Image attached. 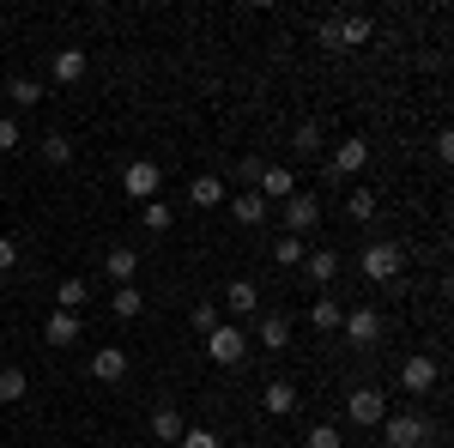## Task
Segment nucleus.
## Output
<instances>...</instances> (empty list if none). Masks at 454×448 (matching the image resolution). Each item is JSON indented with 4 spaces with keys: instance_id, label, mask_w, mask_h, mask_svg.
I'll return each instance as SVG.
<instances>
[{
    "instance_id": "f257e3e1",
    "label": "nucleus",
    "mask_w": 454,
    "mask_h": 448,
    "mask_svg": "<svg viewBox=\"0 0 454 448\" xmlns=\"http://www.w3.org/2000/svg\"><path fill=\"white\" fill-rule=\"evenodd\" d=\"M207 358L218 364V370H237V364L248 358V334L237 327V321H218V327L207 334Z\"/></svg>"
},
{
    "instance_id": "f03ea898",
    "label": "nucleus",
    "mask_w": 454,
    "mask_h": 448,
    "mask_svg": "<svg viewBox=\"0 0 454 448\" xmlns=\"http://www.w3.org/2000/svg\"><path fill=\"white\" fill-rule=\"evenodd\" d=\"M400 273H406V248L400 242H364V279L370 285H387Z\"/></svg>"
},
{
    "instance_id": "7ed1b4c3",
    "label": "nucleus",
    "mask_w": 454,
    "mask_h": 448,
    "mask_svg": "<svg viewBox=\"0 0 454 448\" xmlns=\"http://www.w3.org/2000/svg\"><path fill=\"white\" fill-rule=\"evenodd\" d=\"M430 436H436V430H430V418H419V413H387L382 418V443L387 448H424Z\"/></svg>"
},
{
    "instance_id": "20e7f679",
    "label": "nucleus",
    "mask_w": 454,
    "mask_h": 448,
    "mask_svg": "<svg viewBox=\"0 0 454 448\" xmlns=\"http://www.w3.org/2000/svg\"><path fill=\"white\" fill-rule=\"evenodd\" d=\"M121 188H128V200H158V188H164V170L152 164V158H128L121 164Z\"/></svg>"
},
{
    "instance_id": "39448f33",
    "label": "nucleus",
    "mask_w": 454,
    "mask_h": 448,
    "mask_svg": "<svg viewBox=\"0 0 454 448\" xmlns=\"http://www.w3.org/2000/svg\"><path fill=\"white\" fill-rule=\"evenodd\" d=\"M346 418L357 424V430H382V418H387L382 388H351L346 394Z\"/></svg>"
},
{
    "instance_id": "423d86ee",
    "label": "nucleus",
    "mask_w": 454,
    "mask_h": 448,
    "mask_svg": "<svg viewBox=\"0 0 454 448\" xmlns=\"http://www.w3.org/2000/svg\"><path fill=\"white\" fill-rule=\"evenodd\" d=\"M315 224H321V194H303V188H297V194L285 200V237H309Z\"/></svg>"
},
{
    "instance_id": "0eeeda50",
    "label": "nucleus",
    "mask_w": 454,
    "mask_h": 448,
    "mask_svg": "<svg viewBox=\"0 0 454 448\" xmlns=\"http://www.w3.org/2000/svg\"><path fill=\"white\" fill-rule=\"evenodd\" d=\"M436 376H442V370H436V358H424V351H412V358L400 364V388H406V394H430Z\"/></svg>"
},
{
    "instance_id": "6e6552de",
    "label": "nucleus",
    "mask_w": 454,
    "mask_h": 448,
    "mask_svg": "<svg viewBox=\"0 0 454 448\" xmlns=\"http://www.w3.org/2000/svg\"><path fill=\"white\" fill-rule=\"evenodd\" d=\"M340 334H346L351 345H376V340H382V315H376V310H346Z\"/></svg>"
},
{
    "instance_id": "1a4fd4ad",
    "label": "nucleus",
    "mask_w": 454,
    "mask_h": 448,
    "mask_svg": "<svg viewBox=\"0 0 454 448\" xmlns=\"http://www.w3.org/2000/svg\"><path fill=\"white\" fill-rule=\"evenodd\" d=\"M254 194H261V200H291V194H297L291 164H267V170H261V182H254Z\"/></svg>"
},
{
    "instance_id": "9d476101",
    "label": "nucleus",
    "mask_w": 454,
    "mask_h": 448,
    "mask_svg": "<svg viewBox=\"0 0 454 448\" xmlns=\"http://www.w3.org/2000/svg\"><path fill=\"white\" fill-rule=\"evenodd\" d=\"M261 406H267V418H291V413H297V381L273 376L267 388H261Z\"/></svg>"
},
{
    "instance_id": "9b49d317",
    "label": "nucleus",
    "mask_w": 454,
    "mask_h": 448,
    "mask_svg": "<svg viewBox=\"0 0 454 448\" xmlns=\"http://www.w3.org/2000/svg\"><path fill=\"white\" fill-rule=\"evenodd\" d=\"M104 273L115 279V285H134V273H140V248H128V242H115L104 255Z\"/></svg>"
},
{
    "instance_id": "f8f14e48",
    "label": "nucleus",
    "mask_w": 454,
    "mask_h": 448,
    "mask_svg": "<svg viewBox=\"0 0 454 448\" xmlns=\"http://www.w3.org/2000/svg\"><path fill=\"white\" fill-rule=\"evenodd\" d=\"M182 430H188V424H182L176 406H158V413H152V448H176V443H182Z\"/></svg>"
},
{
    "instance_id": "ddd939ff",
    "label": "nucleus",
    "mask_w": 454,
    "mask_h": 448,
    "mask_svg": "<svg viewBox=\"0 0 454 448\" xmlns=\"http://www.w3.org/2000/svg\"><path fill=\"white\" fill-rule=\"evenodd\" d=\"M370 164V139H340L333 145V176H357Z\"/></svg>"
},
{
    "instance_id": "4468645a",
    "label": "nucleus",
    "mask_w": 454,
    "mask_h": 448,
    "mask_svg": "<svg viewBox=\"0 0 454 448\" xmlns=\"http://www.w3.org/2000/svg\"><path fill=\"white\" fill-rule=\"evenodd\" d=\"M224 310H231V315H254V310H261V285L231 279V285H224Z\"/></svg>"
},
{
    "instance_id": "2eb2a0df",
    "label": "nucleus",
    "mask_w": 454,
    "mask_h": 448,
    "mask_svg": "<svg viewBox=\"0 0 454 448\" xmlns=\"http://www.w3.org/2000/svg\"><path fill=\"white\" fill-rule=\"evenodd\" d=\"M91 376L98 381H128V351H121V345H104V351L91 358Z\"/></svg>"
},
{
    "instance_id": "dca6fc26",
    "label": "nucleus",
    "mask_w": 454,
    "mask_h": 448,
    "mask_svg": "<svg viewBox=\"0 0 454 448\" xmlns=\"http://www.w3.org/2000/svg\"><path fill=\"white\" fill-rule=\"evenodd\" d=\"M231 218H237V224H248V231H254V224H261V218H267V200H261V194H254V188H243V194H231Z\"/></svg>"
},
{
    "instance_id": "f3484780",
    "label": "nucleus",
    "mask_w": 454,
    "mask_h": 448,
    "mask_svg": "<svg viewBox=\"0 0 454 448\" xmlns=\"http://www.w3.org/2000/svg\"><path fill=\"white\" fill-rule=\"evenodd\" d=\"M188 200H194V207H224V176H194V182H188Z\"/></svg>"
},
{
    "instance_id": "a211bd4d",
    "label": "nucleus",
    "mask_w": 454,
    "mask_h": 448,
    "mask_svg": "<svg viewBox=\"0 0 454 448\" xmlns=\"http://www.w3.org/2000/svg\"><path fill=\"white\" fill-rule=\"evenodd\" d=\"M55 303H61L67 315H85V303H91V285H85V279H61V285H55Z\"/></svg>"
},
{
    "instance_id": "6ab92c4d",
    "label": "nucleus",
    "mask_w": 454,
    "mask_h": 448,
    "mask_svg": "<svg viewBox=\"0 0 454 448\" xmlns=\"http://www.w3.org/2000/svg\"><path fill=\"white\" fill-rule=\"evenodd\" d=\"M309 321H315V334H340V321H346V310H340V303H333V297L321 291V297L309 303Z\"/></svg>"
},
{
    "instance_id": "aec40b11",
    "label": "nucleus",
    "mask_w": 454,
    "mask_h": 448,
    "mask_svg": "<svg viewBox=\"0 0 454 448\" xmlns=\"http://www.w3.org/2000/svg\"><path fill=\"white\" fill-rule=\"evenodd\" d=\"M303 267H309L315 285H333V279H340V255H333V248H309V255H303Z\"/></svg>"
},
{
    "instance_id": "412c9836",
    "label": "nucleus",
    "mask_w": 454,
    "mask_h": 448,
    "mask_svg": "<svg viewBox=\"0 0 454 448\" xmlns=\"http://www.w3.org/2000/svg\"><path fill=\"white\" fill-rule=\"evenodd\" d=\"M370 31H376V25H370L364 12H340V49H364Z\"/></svg>"
},
{
    "instance_id": "4be33fe9",
    "label": "nucleus",
    "mask_w": 454,
    "mask_h": 448,
    "mask_svg": "<svg viewBox=\"0 0 454 448\" xmlns=\"http://www.w3.org/2000/svg\"><path fill=\"white\" fill-rule=\"evenodd\" d=\"M43 340H49V345H73V340H79V315L55 310L49 321H43Z\"/></svg>"
},
{
    "instance_id": "5701e85b",
    "label": "nucleus",
    "mask_w": 454,
    "mask_h": 448,
    "mask_svg": "<svg viewBox=\"0 0 454 448\" xmlns=\"http://www.w3.org/2000/svg\"><path fill=\"white\" fill-rule=\"evenodd\" d=\"M55 79H61V85H79V79H85V49H55Z\"/></svg>"
},
{
    "instance_id": "b1692460",
    "label": "nucleus",
    "mask_w": 454,
    "mask_h": 448,
    "mask_svg": "<svg viewBox=\"0 0 454 448\" xmlns=\"http://www.w3.org/2000/svg\"><path fill=\"white\" fill-rule=\"evenodd\" d=\"M36 152H43V164H55V170L73 164V139L67 134H43V139H36Z\"/></svg>"
},
{
    "instance_id": "393cba45",
    "label": "nucleus",
    "mask_w": 454,
    "mask_h": 448,
    "mask_svg": "<svg viewBox=\"0 0 454 448\" xmlns=\"http://www.w3.org/2000/svg\"><path fill=\"white\" fill-rule=\"evenodd\" d=\"M254 340L267 345V351H285V345H291V321H285V315H267V321H261V334H254Z\"/></svg>"
},
{
    "instance_id": "a878e982",
    "label": "nucleus",
    "mask_w": 454,
    "mask_h": 448,
    "mask_svg": "<svg viewBox=\"0 0 454 448\" xmlns=\"http://www.w3.org/2000/svg\"><path fill=\"white\" fill-rule=\"evenodd\" d=\"M25 394H31V381H25V370H12V364H6V370H0V406H19Z\"/></svg>"
},
{
    "instance_id": "bb28decb",
    "label": "nucleus",
    "mask_w": 454,
    "mask_h": 448,
    "mask_svg": "<svg viewBox=\"0 0 454 448\" xmlns=\"http://www.w3.org/2000/svg\"><path fill=\"white\" fill-rule=\"evenodd\" d=\"M6 98H12L19 109H36V104H43V79H25V73H19V79L6 85Z\"/></svg>"
},
{
    "instance_id": "cd10ccee",
    "label": "nucleus",
    "mask_w": 454,
    "mask_h": 448,
    "mask_svg": "<svg viewBox=\"0 0 454 448\" xmlns=\"http://www.w3.org/2000/svg\"><path fill=\"white\" fill-rule=\"evenodd\" d=\"M109 310L121 315V321H134V315L145 310V297H140V291H134V285H115V297H109Z\"/></svg>"
},
{
    "instance_id": "c85d7f7f",
    "label": "nucleus",
    "mask_w": 454,
    "mask_h": 448,
    "mask_svg": "<svg viewBox=\"0 0 454 448\" xmlns=\"http://www.w3.org/2000/svg\"><path fill=\"white\" fill-rule=\"evenodd\" d=\"M303 255H309V242H303V237H279V242H273V261H279V267H303Z\"/></svg>"
},
{
    "instance_id": "c756f323",
    "label": "nucleus",
    "mask_w": 454,
    "mask_h": 448,
    "mask_svg": "<svg viewBox=\"0 0 454 448\" xmlns=\"http://www.w3.org/2000/svg\"><path fill=\"white\" fill-rule=\"evenodd\" d=\"M170 218H176V212L164 207V200H145V212H140V224L152 231V237H164V231H170Z\"/></svg>"
},
{
    "instance_id": "7c9ffc66",
    "label": "nucleus",
    "mask_w": 454,
    "mask_h": 448,
    "mask_svg": "<svg viewBox=\"0 0 454 448\" xmlns=\"http://www.w3.org/2000/svg\"><path fill=\"white\" fill-rule=\"evenodd\" d=\"M346 212L357 218V224H370V218H376V194H370V188H357V194L346 200Z\"/></svg>"
},
{
    "instance_id": "2f4dec72",
    "label": "nucleus",
    "mask_w": 454,
    "mask_h": 448,
    "mask_svg": "<svg viewBox=\"0 0 454 448\" xmlns=\"http://www.w3.org/2000/svg\"><path fill=\"white\" fill-rule=\"evenodd\" d=\"M303 448H346V436H340V424H315Z\"/></svg>"
},
{
    "instance_id": "473e14b6",
    "label": "nucleus",
    "mask_w": 454,
    "mask_h": 448,
    "mask_svg": "<svg viewBox=\"0 0 454 448\" xmlns=\"http://www.w3.org/2000/svg\"><path fill=\"white\" fill-rule=\"evenodd\" d=\"M291 145H297V152H309V158H321V128H315V122H303V128L291 134Z\"/></svg>"
},
{
    "instance_id": "72a5a7b5",
    "label": "nucleus",
    "mask_w": 454,
    "mask_h": 448,
    "mask_svg": "<svg viewBox=\"0 0 454 448\" xmlns=\"http://www.w3.org/2000/svg\"><path fill=\"white\" fill-rule=\"evenodd\" d=\"M315 49L340 55V19H321V25H315Z\"/></svg>"
},
{
    "instance_id": "f704fd0d",
    "label": "nucleus",
    "mask_w": 454,
    "mask_h": 448,
    "mask_svg": "<svg viewBox=\"0 0 454 448\" xmlns=\"http://www.w3.org/2000/svg\"><path fill=\"white\" fill-rule=\"evenodd\" d=\"M188 321H194V327H200V334H212V327H218V303H212V297H200V303H194V315H188Z\"/></svg>"
},
{
    "instance_id": "c9c22d12",
    "label": "nucleus",
    "mask_w": 454,
    "mask_h": 448,
    "mask_svg": "<svg viewBox=\"0 0 454 448\" xmlns=\"http://www.w3.org/2000/svg\"><path fill=\"white\" fill-rule=\"evenodd\" d=\"M19 145H25L19 122H12V115H0V158H6V152H19Z\"/></svg>"
},
{
    "instance_id": "e433bc0d",
    "label": "nucleus",
    "mask_w": 454,
    "mask_h": 448,
    "mask_svg": "<svg viewBox=\"0 0 454 448\" xmlns=\"http://www.w3.org/2000/svg\"><path fill=\"white\" fill-rule=\"evenodd\" d=\"M261 170H267L261 158H243V164H237V182H243V188H254V182H261Z\"/></svg>"
},
{
    "instance_id": "4c0bfd02",
    "label": "nucleus",
    "mask_w": 454,
    "mask_h": 448,
    "mask_svg": "<svg viewBox=\"0 0 454 448\" xmlns=\"http://www.w3.org/2000/svg\"><path fill=\"white\" fill-rule=\"evenodd\" d=\"M176 448H218V436H212V430H182Z\"/></svg>"
},
{
    "instance_id": "58836bf2",
    "label": "nucleus",
    "mask_w": 454,
    "mask_h": 448,
    "mask_svg": "<svg viewBox=\"0 0 454 448\" xmlns=\"http://www.w3.org/2000/svg\"><path fill=\"white\" fill-rule=\"evenodd\" d=\"M12 267H19V242L0 237V273H12Z\"/></svg>"
}]
</instances>
